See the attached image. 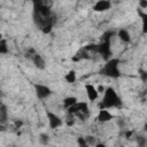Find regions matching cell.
Here are the masks:
<instances>
[{"instance_id": "18", "label": "cell", "mask_w": 147, "mask_h": 147, "mask_svg": "<svg viewBox=\"0 0 147 147\" xmlns=\"http://www.w3.org/2000/svg\"><path fill=\"white\" fill-rule=\"evenodd\" d=\"M136 142L138 147H147V138L144 134H138L136 137Z\"/></svg>"}, {"instance_id": "6", "label": "cell", "mask_w": 147, "mask_h": 147, "mask_svg": "<svg viewBox=\"0 0 147 147\" xmlns=\"http://www.w3.org/2000/svg\"><path fill=\"white\" fill-rule=\"evenodd\" d=\"M33 88H34L36 96H37L39 100H46V99H48V98L53 94L52 88H51L49 86L45 85V84L34 83V84H33Z\"/></svg>"}, {"instance_id": "22", "label": "cell", "mask_w": 147, "mask_h": 147, "mask_svg": "<svg viewBox=\"0 0 147 147\" xmlns=\"http://www.w3.org/2000/svg\"><path fill=\"white\" fill-rule=\"evenodd\" d=\"M37 52H36V49L34 48H32V47H30V48H28V51L25 52V57L26 59H29V60H31V57L36 54Z\"/></svg>"}, {"instance_id": "2", "label": "cell", "mask_w": 147, "mask_h": 147, "mask_svg": "<svg viewBox=\"0 0 147 147\" xmlns=\"http://www.w3.org/2000/svg\"><path fill=\"white\" fill-rule=\"evenodd\" d=\"M122 106V100L118 96L116 90L111 86L106 87L102 100L99 103V109H111V108H119Z\"/></svg>"}, {"instance_id": "19", "label": "cell", "mask_w": 147, "mask_h": 147, "mask_svg": "<svg viewBox=\"0 0 147 147\" xmlns=\"http://www.w3.org/2000/svg\"><path fill=\"white\" fill-rule=\"evenodd\" d=\"M84 138H85V140H86V142L88 144L90 147H94L95 146L96 141H95V137L94 136H85Z\"/></svg>"}, {"instance_id": "10", "label": "cell", "mask_w": 147, "mask_h": 147, "mask_svg": "<svg viewBox=\"0 0 147 147\" xmlns=\"http://www.w3.org/2000/svg\"><path fill=\"white\" fill-rule=\"evenodd\" d=\"M115 116L108 110V109H99V113L96 115V121L99 123H108L113 121Z\"/></svg>"}, {"instance_id": "29", "label": "cell", "mask_w": 147, "mask_h": 147, "mask_svg": "<svg viewBox=\"0 0 147 147\" xmlns=\"http://www.w3.org/2000/svg\"><path fill=\"white\" fill-rule=\"evenodd\" d=\"M94 147H107V146H106L105 144H102V142H96Z\"/></svg>"}, {"instance_id": "3", "label": "cell", "mask_w": 147, "mask_h": 147, "mask_svg": "<svg viewBox=\"0 0 147 147\" xmlns=\"http://www.w3.org/2000/svg\"><path fill=\"white\" fill-rule=\"evenodd\" d=\"M114 34H115V32H113V31H106V32L102 34L100 42L96 44L95 53L99 54V55H101L105 61H108L109 59H111L113 51H111L110 40H111V37H113Z\"/></svg>"}, {"instance_id": "11", "label": "cell", "mask_w": 147, "mask_h": 147, "mask_svg": "<svg viewBox=\"0 0 147 147\" xmlns=\"http://www.w3.org/2000/svg\"><path fill=\"white\" fill-rule=\"evenodd\" d=\"M31 61L33 63V65L39 69V70H45L46 69V61L45 59L42 57V55H40L39 53H36L32 57H31Z\"/></svg>"}, {"instance_id": "24", "label": "cell", "mask_w": 147, "mask_h": 147, "mask_svg": "<svg viewBox=\"0 0 147 147\" xmlns=\"http://www.w3.org/2000/svg\"><path fill=\"white\" fill-rule=\"evenodd\" d=\"M23 124H24V123H23L22 119H15V121H14V127H15V129H21V127L23 126Z\"/></svg>"}, {"instance_id": "16", "label": "cell", "mask_w": 147, "mask_h": 147, "mask_svg": "<svg viewBox=\"0 0 147 147\" xmlns=\"http://www.w3.org/2000/svg\"><path fill=\"white\" fill-rule=\"evenodd\" d=\"M38 140H39L40 145L46 146V145L49 144V141H51V137H49L48 133H46V132H41V133L38 136Z\"/></svg>"}, {"instance_id": "7", "label": "cell", "mask_w": 147, "mask_h": 147, "mask_svg": "<svg viewBox=\"0 0 147 147\" xmlns=\"http://www.w3.org/2000/svg\"><path fill=\"white\" fill-rule=\"evenodd\" d=\"M46 117L51 129H59L63 125V119L52 110H46Z\"/></svg>"}, {"instance_id": "15", "label": "cell", "mask_w": 147, "mask_h": 147, "mask_svg": "<svg viewBox=\"0 0 147 147\" xmlns=\"http://www.w3.org/2000/svg\"><path fill=\"white\" fill-rule=\"evenodd\" d=\"M64 80L68 84H74L77 80V72L76 70H69L65 75H64Z\"/></svg>"}, {"instance_id": "28", "label": "cell", "mask_w": 147, "mask_h": 147, "mask_svg": "<svg viewBox=\"0 0 147 147\" xmlns=\"http://www.w3.org/2000/svg\"><path fill=\"white\" fill-rule=\"evenodd\" d=\"M124 124H125V123H124L123 119H118V121H117V125L119 126V129H123V127H124Z\"/></svg>"}, {"instance_id": "23", "label": "cell", "mask_w": 147, "mask_h": 147, "mask_svg": "<svg viewBox=\"0 0 147 147\" xmlns=\"http://www.w3.org/2000/svg\"><path fill=\"white\" fill-rule=\"evenodd\" d=\"M64 122H65V124H67L68 126H72V125L75 124V117L68 115V117H67V119H65Z\"/></svg>"}, {"instance_id": "5", "label": "cell", "mask_w": 147, "mask_h": 147, "mask_svg": "<svg viewBox=\"0 0 147 147\" xmlns=\"http://www.w3.org/2000/svg\"><path fill=\"white\" fill-rule=\"evenodd\" d=\"M68 115L77 117L80 121H86L90 117V108H88V103L87 102H83V101H78L76 105H74L72 107H70L69 109H67Z\"/></svg>"}, {"instance_id": "12", "label": "cell", "mask_w": 147, "mask_h": 147, "mask_svg": "<svg viewBox=\"0 0 147 147\" xmlns=\"http://www.w3.org/2000/svg\"><path fill=\"white\" fill-rule=\"evenodd\" d=\"M117 37H118V39H119L122 42H124V44L131 42V33H130L126 29H119V30L117 31Z\"/></svg>"}, {"instance_id": "1", "label": "cell", "mask_w": 147, "mask_h": 147, "mask_svg": "<svg viewBox=\"0 0 147 147\" xmlns=\"http://www.w3.org/2000/svg\"><path fill=\"white\" fill-rule=\"evenodd\" d=\"M33 10H32V18L34 24L38 26V29L45 33L49 34L53 31V26L55 23V16L51 9V7L47 6L44 1H33L32 2Z\"/></svg>"}, {"instance_id": "26", "label": "cell", "mask_w": 147, "mask_h": 147, "mask_svg": "<svg viewBox=\"0 0 147 147\" xmlns=\"http://www.w3.org/2000/svg\"><path fill=\"white\" fill-rule=\"evenodd\" d=\"M95 88H96L99 95H100V94H103V92H105V90H106V87H105L103 85H98V86H95Z\"/></svg>"}, {"instance_id": "25", "label": "cell", "mask_w": 147, "mask_h": 147, "mask_svg": "<svg viewBox=\"0 0 147 147\" xmlns=\"http://www.w3.org/2000/svg\"><path fill=\"white\" fill-rule=\"evenodd\" d=\"M138 5H139V9H140V10H141V9L144 10V9L147 8V0H140Z\"/></svg>"}, {"instance_id": "21", "label": "cell", "mask_w": 147, "mask_h": 147, "mask_svg": "<svg viewBox=\"0 0 147 147\" xmlns=\"http://www.w3.org/2000/svg\"><path fill=\"white\" fill-rule=\"evenodd\" d=\"M138 72H139L138 75H139L141 82H142V83H146V82H147V71H146L145 69H139Z\"/></svg>"}, {"instance_id": "8", "label": "cell", "mask_w": 147, "mask_h": 147, "mask_svg": "<svg viewBox=\"0 0 147 147\" xmlns=\"http://www.w3.org/2000/svg\"><path fill=\"white\" fill-rule=\"evenodd\" d=\"M111 8V2L108 0H98L92 6V10L95 13H103Z\"/></svg>"}, {"instance_id": "14", "label": "cell", "mask_w": 147, "mask_h": 147, "mask_svg": "<svg viewBox=\"0 0 147 147\" xmlns=\"http://www.w3.org/2000/svg\"><path fill=\"white\" fill-rule=\"evenodd\" d=\"M77 102H78V99H77L76 96H72V95H70V96H65V98L63 99V101H62L63 107H64L65 109H69L70 107H72V106L76 105Z\"/></svg>"}, {"instance_id": "27", "label": "cell", "mask_w": 147, "mask_h": 147, "mask_svg": "<svg viewBox=\"0 0 147 147\" xmlns=\"http://www.w3.org/2000/svg\"><path fill=\"white\" fill-rule=\"evenodd\" d=\"M133 134H134V131H132V130H127V131H125V133H124V136H125L126 139H130Z\"/></svg>"}, {"instance_id": "13", "label": "cell", "mask_w": 147, "mask_h": 147, "mask_svg": "<svg viewBox=\"0 0 147 147\" xmlns=\"http://www.w3.org/2000/svg\"><path fill=\"white\" fill-rule=\"evenodd\" d=\"M8 122V107L5 103H0V125H5Z\"/></svg>"}, {"instance_id": "17", "label": "cell", "mask_w": 147, "mask_h": 147, "mask_svg": "<svg viewBox=\"0 0 147 147\" xmlns=\"http://www.w3.org/2000/svg\"><path fill=\"white\" fill-rule=\"evenodd\" d=\"M8 52H9V46H8L7 39H5V38L0 39V55H5Z\"/></svg>"}, {"instance_id": "20", "label": "cell", "mask_w": 147, "mask_h": 147, "mask_svg": "<svg viewBox=\"0 0 147 147\" xmlns=\"http://www.w3.org/2000/svg\"><path fill=\"white\" fill-rule=\"evenodd\" d=\"M77 146H78V147H90V146H88V144L86 142L85 138H84V137H82V136L77 138Z\"/></svg>"}, {"instance_id": "9", "label": "cell", "mask_w": 147, "mask_h": 147, "mask_svg": "<svg viewBox=\"0 0 147 147\" xmlns=\"http://www.w3.org/2000/svg\"><path fill=\"white\" fill-rule=\"evenodd\" d=\"M84 88H85L86 98L88 99V101L93 102V101H96L99 99V93H98V91H96V88H95V86L93 84L87 83V84H85Z\"/></svg>"}, {"instance_id": "4", "label": "cell", "mask_w": 147, "mask_h": 147, "mask_svg": "<svg viewBox=\"0 0 147 147\" xmlns=\"http://www.w3.org/2000/svg\"><path fill=\"white\" fill-rule=\"evenodd\" d=\"M119 64L121 61L116 57H111L108 61H106L105 65L100 69V75L105 76V77H109L113 79H117L121 77L122 72L119 69Z\"/></svg>"}]
</instances>
